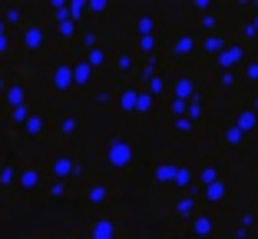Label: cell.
<instances>
[{
  "instance_id": "cell-1",
  "label": "cell",
  "mask_w": 258,
  "mask_h": 239,
  "mask_svg": "<svg viewBox=\"0 0 258 239\" xmlns=\"http://www.w3.org/2000/svg\"><path fill=\"white\" fill-rule=\"evenodd\" d=\"M80 153L70 147H56L50 150V156L43 160V170H46V179H53V183H73L76 173H80Z\"/></svg>"
},
{
  "instance_id": "cell-16",
  "label": "cell",
  "mask_w": 258,
  "mask_h": 239,
  "mask_svg": "<svg viewBox=\"0 0 258 239\" xmlns=\"http://www.w3.org/2000/svg\"><path fill=\"white\" fill-rule=\"evenodd\" d=\"M73 189H76L73 183H53V179H50L46 189H43V196L46 200H67V196H73Z\"/></svg>"
},
{
  "instance_id": "cell-18",
  "label": "cell",
  "mask_w": 258,
  "mask_h": 239,
  "mask_svg": "<svg viewBox=\"0 0 258 239\" xmlns=\"http://www.w3.org/2000/svg\"><path fill=\"white\" fill-rule=\"evenodd\" d=\"M116 107H119V113H136L139 110V93L136 90H122L119 100H116Z\"/></svg>"
},
{
  "instance_id": "cell-11",
  "label": "cell",
  "mask_w": 258,
  "mask_h": 239,
  "mask_svg": "<svg viewBox=\"0 0 258 239\" xmlns=\"http://www.w3.org/2000/svg\"><path fill=\"white\" fill-rule=\"evenodd\" d=\"M27 103H33V100H30V90H27V83H23V80L14 77V83H10L7 97H4V107H7V113H10V110L27 107Z\"/></svg>"
},
{
  "instance_id": "cell-10",
  "label": "cell",
  "mask_w": 258,
  "mask_h": 239,
  "mask_svg": "<svg viewBox=\"0 0 258 239\" xmlns=\"http://www.w3.org/2000/svg\"><path fill=\"white\" fill-rule=\"evenodd\" d=\"M80 200H83L86 206L99 209L103 203L109 200V186H106V183H99V179H90V183L83 186V193H80Z\"/></svg>"
},
{
  "instance_id": "cell-19",
  "label": "cell",
  "mask_w": 258,
  "mask_h": 239,
  "mask_svg": "<svg viewBox=\"0 0 258 239\" xmlns=\"http://www.w3.org/2000/svg\"><path fill=\"white\" fill-rule=\"evenodd\" d=\"M10 83H14V77H10V70H0V100H4V97H7Z\"/></svg>"
},
{
  "instance_id": "cell-4",
  "label": "cell",
  "mask_w": 258,
  "mask_h": 239,
  "mask_svg": "<svg viewBox=\"0 0 258 239\" xmlns=\"http://www.w3.org/2000/svg\"><path fill=\"white\" fill-rule=\"evenodd\" d=\"M46 86H50L53 93H60V97L73 93L76 90V83H73V60L60 57V60L50 63V70H46Z\"/></svg>"
},
{
  "instance_id": "cell-24",
  "label": "cell",
  "mask_w": 258,
  "mask_h": 239,
  "mask_svg": "<svg viewBox=\"0 0 258 239\" xmlns=\"http://www.w3.org/2000/svg\"><path fill=\"white\" fill-rule=\"evenodd\" d=\"M0 193H4V189H0Z\"/></svg>"
},
{
  "instance_id": "cell-7",
  "label": "cell",
  "mask_w": 258,
  "mask_h": 239,
  "mask_svg": "<svg viewBox=\"0 0 258 239\" xmlns=\"http://www.w3.org/2000/svg\"><path fill=\"white\" fill-rule=\"evenodd\" d=\"M83 130H86V116L80 113V110H63V113L53 120L56 136H80Z\"/></svg>"
},
{
  "instance_id": "cell-23",
  "label": "cell",
  "mask_w": 258,
  "mask_h": 239,
  "mask_svg": "<svg viewBox=\"0 0 258 239\" xmlns=\"http://www.w3.org/2000/svg\"><path fill=\"white\" fill-rule=\"evenodd\" d=\"M4 54H10V33H7V37H0V57H4Z\"/></svg>"
},
{
  "instance_id": "cell-2",
  "label": "cell",
  "mask_w": 258,
  "mask_h": 239,
  "mask_svg": "<svg viewBox=\"0 0 258 239\" xmlns=\"http://www.w3.org/2000/svg\"><path fill=\"white\" fill-rule=\"evenodd\" d=\"M50 23H43V20H27L20 27V30H17V43H20V50L23 54H43L46 46H50Z\"/></svg>"
},
{
  "instance_id": "cell-22",
  "label": "cell",
  "mask_w": 258,
  "mask_h": 239,
  "mask_svg": "<svg viewBox=\"0 0 258 239\" xmlns=\"http://www.w3.org/2000/svg\"><path fill=\"white\" fill-rule=\"evenodd\" d=\"M119 67H122V70L133 67V57H129V50H119Z\"/></svg>"
},
{
  "instance_id": "cell-13",
  "label": "cell",
  "mask_w": 258,
  "mask_h": 239,
  "mask_svg": "<svg viewBox=\"0 0 258 239\" xmlns=\"http://www.w3.org/2000/svg\"><path fill=\"white\" fill-rule=\"evenodd\" d=\"M17 176H20V163L17 160L0 163V189H17Z\"/></svg>"
},
{
  "instance_id": "cell-8",
  "label": "cell",
  "mask_w": 258,
  "mask_h": 239,
  "mask_svg": "<svg viewBox=\"0 0 258 239\" xmlns=\"http://www.w3.org/2000/svg\"><path fill=\"white\" fill-rule=\"evenodd\" d=\"M23 133H27V139H43L46 133H53V120H50V113H46L43 107H37L33 116L27 120V126H23Z\"/></svg>"
},
{
  "instance_id": "cell-20",
  "label": "cell",
  "mask_w": 258,
  "mask_h": 239,
  "mask_svg": "<svg viewBox=\"0 0 258 239\" xmlns=\"http://www.w3.org/2000/svg\"><path fill=\"white\" fill-rule=\"evenodd\" d=\"M106 4H103V0H90V17H103V14H106Z\"/></svg>"
},
{
  "instance_id": "cell-15",
  "label": "cell",
  "mask_w": 258,
  "mask_h": 239,
  "mask_svg": "<svg viewBox=\"0 0 258 239\" xmlns=\"http://www.w3.org/2000/svg\"><path fill=\"white\" fill-rule=\"evenodd\" d=\"M33 110H37V103H27V107L10 110V113H7V123L14 126V130H20V133H23V126H27V120L33 116Z\"/></svg>"
},
{
  "instance_id": "cell-17",
  "label": "cell",
  "mask_w": 258,
  "mask_h": 239,
  "mask_svg": "<svg viewBox=\"0 0 258 239\" xmlns=\"http://www.w3.org/2000/svg\"><path fill=\"white\" fill-rule=\"evenodd\" d=\"M86 63H90V67L93 70H96V73H99V70H106L109 67V57H106V46H96V50H86Z\"/></svg>"
},
{
  "instance_id": "cell-3",
  "label": "cell",
  "mask_w": 258,
  "mask_h": 239,
  "mask_svg": "<svg viewBox=\"0 0 258 239\" xmlns=\"http://www.w3.org/2000/svg\"><path fill=\"white\" fill-rule=\"evenodd\" d=\"M46 170L40 166V163H33V160H27V163H20V176H17V189H20L23 196H43V189H46Z\"/></svg>"
},
{
  "instance_id": "cell-14",
  "label": "cell",
  "mask_w": 258,
  "mask_h": 239,
  "mask_svg": "<svg viewBox=\"0 0 258 239\" xmlns=\"http://www.w3.org/2000/svg\"><path fill=\"white\" fill-rule=\"evenodd\" d=\"M76 43L83 46L80 54H86V50H96V46H103V43H99V27H96V23H86L83 30H80V40H76Z\"/></svg>"
},
{
  "instance_id": "cell-9",
  "label": "cell",
  "mask_w": 258,
  "mask_h": 239,
  "mask_svg": "<svg viewBox=\"0 0 258 239\" xmlns=\"http://www.w3.org/2000/svg\"><path fill=\"white\" fill-rule=\"evenodd\" d=\"M73 83H76V90H80V93H90L93 83H96V70L86 63L83 54L73 57Z\"/></svg>"
},
{
  "instance_id": "cell-12",
  "label": "cell",
  "mask_w": 258,
  "mask_h": 239,
  "mask_svg": "<svg viewBox=\"0 0 258 239\" xmlns=\"http://www.w3.org/2000/svg\"><path fill=\"white\" fill-rule=\"evenodd\" d=\"M50 30H53V37L60 40V43H76V40H80V30H83V27H80V23H73V20L67 17V20L53 23Z\"/></svg>"
},
{
  "instance_id": "cell-6",
  "label": "cell",
  "mask_w": 258,
  "mask_h": 239,
  "mask_svg": "<svg viewBox=\"0 0 258 239\" xmlns=\"http://www.w3.org/2000/svg\"><path fill=\"white\" fill-rule=\"evenodd\" d=\"M83 236L86 239H116L119 229H116V219L106 216V213H93L83 226Z\"/></svg>"
},
{
  "instance_id": "cell-21",
  "label": "cell",
  "mask_w": 258,
  "mask_h": 239,
  "mask_svg": "<svg viewBox=\"0 0 258 239\" xmlns=\"http://www.w3.org/2000/svg\"><path fill=\"white\" fill-rule=\"evenodd\" d=\"M53 239H86V236H83V229H63V232H56Z\"/></svg>"
},
{
  "instance_id": "cell-5",
  "label": "cell",
  "mask_w": 258,
  "mask_h": 239,
  "mask_svg": "<svg viewBox=\"0 0 258 239\" xmlns=\"http://www.w3.org/2000/svg\"><path fill=\"white\" fill-rule=\"evenodd\" d=\"M103 163H106V170H113V173L126 170L129 163H133V143H129L126 136H113L106 147H103Z\"/></svg>"
}]
</instances>
